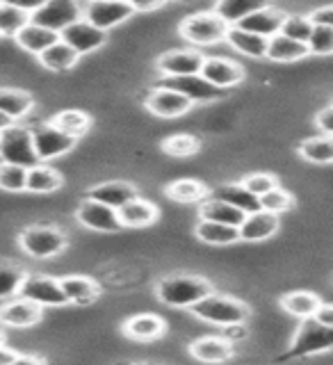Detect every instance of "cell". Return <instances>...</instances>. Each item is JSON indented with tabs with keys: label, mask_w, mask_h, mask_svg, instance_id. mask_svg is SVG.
Returning <instances> with one entry per match:
<instances>
[{
	"label": "cell",
	"mask_w": 333,
	"mask_h": 365,
	"mask_svg": "<svg viewBox=\"0 0 333 365\" xmlns=\"http://www.w3.org/2000/svg\"><path fill=\"white\" fill-rule=\"evenodd\" d=\"M163 87H169L183 94L192 103H210V101H220L224 96V89L210 85L201 73H188V76H165Z\"/></svg>",
	"instance_id": "cell-9"
},
{
	"label": "cell",
	"mask_w": 333,
	"mask_h": 365,
	"mask_svg": "<svg viewBox=\"0 0 333 365\" xmlns=\"http://www.w3.org/2000/svg\"><path fill=\"white\" fill-rule=\"evenodd\" d=\"M194 103L188 101L178 91L163 87L160 85L158 89L151 91V96L146 98V108L151 110L155 117H163V119H174V117H183L192 110Z\"/></svg>",
	"instance_id": "cell-15"
},
{
	"label": "cell",
	"mask_w": 333,
	"mask_h": 365,
	"mask_svg": "<svg viewBox=\"0 0 333 365\" xmlns=\"http://www.w3.org/2000/svg\"><path fill=\"white\" fill-rule=\"evenodd\" d=\"M14 37H16V41H19V46H21L23 51H28L32 55H39L41 51L48 48L51 43H55L57 39H60V34L48 30V28H41V26H37V23H32V21H28L26 26H23L14 34Z\"/></svg>",
	"instance_id": "cell-24"
},
{
	"label": "cell",
	"mask_w": 333,
	"mask_h": 365,
	"mask_svg": "<svg viewBox=\"0 0 333 365\" xmlns=\"http://www.w3.org/2000/svg\"><path fill=\"white\" fill-rule=\"evenodd\" d=\"M285 14L274 7H260L256 11H251L249 16H245L242 21H237L235 26L242 28V30H249V32H256L260 37H272V34H277L281 30V23H283Z\"/></svg>",
	"instance_id": "cell-21"
},
{
	"label": "cell",
	"mask_w": 333,
	"mask_h": 365,
	"mask_svg": "<svg viewBox=\"0 0 333 365\" xmlns=\"http://www.w3.org/2000/svg\"><path fill=\"white\" fill-rule=\"evenodd\" d=\"M265 5H267V0H220L215 14L222 21H226L228 26H235L237 21H242L251 11H256Z\"/></svg>",
	"instance_id": "cell-35"
},
{
	"label": "cell",
	"mask_w": 333,
	"mask_h": 365,
	"mask_svg": "<svg viewBox=\"0 0 333 365\" xmlns=\"http://www.w3.org/2000/svg\"><path fill=\"white\" fill-rule=\"evenodd\" d=\"M41 317L43 306L26 299V297H19V299H11L0 306V322L14 329H32L41 322Z\"/></svg>",
	"instance_id": "cell-14"
},
{
	"label": "cell",
	"mask_w": 333,
	"mask_h": 365,
	"mask_svg": "<svg viewBox=\"0 0 333 365\" xmlns=\"http://www.w3.org/2000/svg\"><path fill=\"white\" fill-rule=\"evenodd\" d=\"M11 123H14V121H11V119L7 117V114H3V112H0V130H5L7 125H11Z\"/></svg>",
	"instance_id": "cell-53"
},
{
	"label": "cell",
	"mask_w": 333,
	"mask_h": 365,
	"mask_svg": "<svg viewBox=\"0 0 333 365\" xmlns=\"http://www.w3.org/2000/svg\"><path fill=\"white\" fill-rule=\"evenodd\" d=\"M165 151L174 158H188L199 151V140L192 135H174L165 140Z\"/></svg>",
	"instance_id": "cell-45"
},
{
	"label": "cell",
	"mask_w": 333,
	"mask_h": 365,
	"mask_svg": "<svg viewBox=\"0 0 333 365\" xmlns=\"http://www.w3.org/2000/svg\"><path fill=\"white\" fill-rule=\"evenodd\" d=\"M83 11L85 0H46L37 11H32L30 21L60 34L73 21L83 19Z\"/></svg>",
	"instance_id": "cell-5"
},
{
	"label": "cell",
	"mask_w": 333,
	"mask_h": 365,
	"mask_svg": "<svg viewBox=\"0 0 333 365\" xmlns=\"http://www.w3.org/2000/svg\"><path fill=\"white\" fill-rule=\"evenodd\" d=\"M85 3H91V0H85Z\"/></svg>",
	"instance_id": "cell-55"
},
{
	"label": "cell",
	"mask_w": 333,
	"mask_h": 365,
	"mask_svg": "<svg viewBox=\"0 0 333 365\" xmlns=\"http://www.w3.org/2000/svg\"><path fill=\"white\" fill-rule=\"evenodd\" d=\"M228 28H231V26L217 16L215 11H203V14H194V16L183 21L180 34L190 43L212 46V43H220V41L226 39Z\"/></svg>",
	"instance_id": "cell-7"
},
{
	"label": "cell",
	"mask_w": 333,
	"mask_h": 365,
	"mask_svg": "<svg viewBox=\"0 0 333 365\" xmlns=\"http://www.w3.org/2000/svg\"><path fill=\"white\" fill-rule=\"evenodd\" d=\"M137 197V187L133 182H125V180H108V182H101V185L91 187L87 199H94L110 205V208H121L123 203H128L130 199Z\"/></svg>",
	"instance_id": "cell-20"
},
{
	"label": "cell",
	"mask_w": 333,
	"mask_h": 365,
	"mask_svg": "<svg viewBox=\"0 0 333 365\" xmlns=\"http://www.w3.org/2000/svg\"><path fill=\"white\" fill-rule=\"evenodd\" d=\"M78 53L71 48V46H66L62 39H57L55 43H51L48 48L39 53V62L43 68H48L53 73H64V71H71L78 62Z\"/></svg>",
	"instance_id": "cell-26"
},
{
	"label": "cell",
	"mask_w": 333,
	"mask_h": 365,
	"mask_svg": "<svg viewBox=\"0 0 333 365\" xmlns=\"http://www.w3.org/2000/svg\"><path fill=\"white\" fill-rule=\"evenodd\" d=\"M333 345V327L319 324L317 319L304 317L299 329L292 338V345L285 354V359H306V356H315V354L329 351Z\"/></svg>",
	"instance_id": "cell-3"
},
{
	"label": "cell",
	"mask_w": 333,
	"mask_h": 365,
	"mask_svg": "<svg viewBox=\"0 0 333 365\" xmlns=\"http://www.w3.org/2000/svg\"><path fill=\"white\" fill-rule=\"evenodd\" d=\"M0 342H5V336L3 334H0Z\"/></svg>",
	"instance_id": "cell-54"
},
{
	"label": "cell",
	"mask_w": 333,
	"mask_h": 365,
	"mask_svg": "<svg viewBox=\"0 0 333 365\" xmlns=\"http://www.w3.org/2000/svg\"><path fill=\"white\" fill-rule=\"evenodd\" d=\"M212 292L210 281L192 274H176V277H165L158 283L160 302L174 308H192L205 294Z\"/></svg>",
	"instance_id": "cell-1"
},
{
	"label": "cell",
	"mask_w": 333,
	"mask_h": 365,
	"mask_svg": "<svg viewBox=\"0 0 333 365\" xmlns=\"http://www.w3.org/2000/svg\"><path fill=\"white\" fill-rule=\"evenodd\" d=\"M201 220L220 222V224H228V226H240L245 220V212L222 199L210 197L208 201L201 203Z\"/></svg>",
	"instance_id": "cell-31"
},
{
	"label": "cell",
	"mask_w": 333,
	"mask_h": 365,
	"mask_svg": "<svg viewBox=\"0 0 333 365\" xmlns=\"http://www.w3.org/2000/svg\"><path fill=\"white\" fill-rule=\"evenodd\" d=\"M133 14L135 11L125 0H91V3H85L83 19H87L98 30L108 32L110 28L128 21Z\"/></svg>",
	"instance_id": "cell-10"
},
{
	"label": "cell",
	"mask_w": 333,
	"mask_h": 365,
	"mask_svg": "<svg viewBox=\"0 0 333 365\" xmlns=\"http://www.w3.org/2000/svg\"><path fill=\"white\" fill-rule=\"evenodd\" d=\"M62 187V176L57 174L55 169L43 167L41 163L28 169V178H26V190L34 194H51L55 190Z\"/></svg>",
	"instance_id": "cell-33"
},
{
	"label": "cell",
	"mask_w": 333,
	"mask_h": 365,
	"mask_svg": "<svg viewBox=\"0 0 333 365\" xmlns=\"http://www.w3.org/2000/svg\"><path fill=\"white\" fill-rule=\"evenodd\" d=\"M226 41L231 43L237 53L249 55V57H265V51H267V37H260V34L242 30L237 26L228 28Z\"/></svg>",
	"instance_id": "cell-29"
},
{
	"label": "cell",
	"mask_w": 333,
	"mask_h": 365,
	"mask_svg": "<svg viewBox=\"0 0 333 365\" xmlns=\"http://www.w3.org/2000/svg\"><path fill=\"white\" fill-rule=\"evenodd\" d=\"M123 331H125V336L133 340L151 342L165 334V319L153 313H142V315L130 317L128 322L123 324Z\"/></svg>",
	"instance_id": "cell-25"
},
{
	"label": "cell",
	"mask_w": 333,
	"mask_h": 365,
	"mask_svg": "<svg viewBox=\"0 0 333 365\" xmlns=\"http://www.w3.org/2000/svg\"><path fill=\"white\" fill-rule=\"evenodd\" d=\"M117 217L121 222V228H144V226H151L158 220L160 210L151 201L135 197L128 203H123L121 208H117Z\"/></svg>",
	"instance_id": "cell-19"
},
{
	"label": "cell",
	"mask_w": 333,
	"mask_h": 365,
	"mask_svg": "<svg viewBox=\"0 0 333 365\" xmlns=\"http://www.w3.org/2000/svg\"><path fill=\"white\" fill-rule=\"evenodd\" d=\"M205 57L194 51V48H180V51H169L158 57V68L165 76H188V73H199L201 64Z\"/></svg>",
	"instance_id": "cell-18"
},
{
	"label": "cell",
	"mask_w": 333,
	"mask_h": 365,
	"mask_svg": "<svg viewBox=\"0 0 333 365\" xmlns=\"http://www.w3.org/2000/svg\"><path fill=\"white\" fill-rule=\"evenodd\" d=\"M23 279H26V269L11 265V262H0V299L19 294Z\"/></svg>",
	"instance_id": "cell-39"
},
{
	"label": "cell",
	"mask_w": 333,
	"mask_h": 365,
	"mask_svg": "<svg viewBox=\"0 0 333 365\" xmlns=\"http://www.w3.org/2000/svg\"><path fill=\"white\" fill-rule=\"evenodd\" d=\"M34 108V98L21 89H0V112L7 114L11 121L23 119Z\"/></svg>",
	"instance_id": "cell-32"
},
{
	"label": "cell",
	"mask_w": 333,
	"mask_h": 365,
	"mask_svg": "<svg viewBox=\"0 0 333 365\" xmlns=\"http://www.w3.org/2000/svg\"><path fill=\"white\" fill-rule=\"evenodd\" d=\"M258 203H260V208L262 210H267V212H274V215H281L285 210H290L292 208V197L285 190H281L279 185L277 187H272L270 192L265 194H260L258 197Z\"/></svg>",
	"instance_id": "cell-43"
},
{
	"label": "cell",
	"mask_w": 333,
	"mask_h": 365,
	"mask_svg": "<svg viewBox=\"0 0 333 365\" xmlns=\"http://www.w3.org/2000/svg\"><path fill=\"white\" fill-rule=\"evenodd\" d=\"M306 48L311 55H331L333 53V28L331 26H313L306 39Z\"/></svg>",
	"instance_id": "cell-42"
},
{
	"label": "cell",
	"mask_w": 333,
	"mask_h": 365,
	"mask_svg": "<svg viewBox=\"0 0 333 365\" xmlns=\"http://www.w3.org/2000/svg\"><path fill=\"white\" fill-rule=\"evenodd\" d=\"M30 133H32V146H34V153L39 158V163L68 153L78 142L76 137L66 135L64 130L57 128L53 121L32 125Z\"/></svg>",
	"instance_id": "cell-8"
},
{
	"label": "cell",
	"mask_w": 333,
	"mask_h": 365,
	"mask_svg": "<svg viewBox=\"0 0 333 365\" xmlns=\"http://www.w3.org/2000/svg\"><path fill=\"white\" fill-rule=\"evenodd\" d=\"M0 3H7L21 11H26V14H32V11H37L46 0H0Z\"/></svg>",
	"instance_id": "cell-49"
},
{
	"label": "cell",
	"mask_w": 333,
	"mask_h": 365,
	"mask_svg": "<svg viewBox=\"0 0 333 365\" xmlns=\"http://www.w3.org/2000/svg\"><path fill=\"white\" fill-rule=\"evenodd\" d=\"M60 39L66 46H71L78 55H87L101 48V46L108 41V34L98 30L96 26H91L87 19H78L60 32Z\"/></svg>",
	"instance_id": "cell-12"
},
{
	"label": "cell",
	"mask_w": 333,
	"mask_h": 365,
	"mask_svg": "<svg viewBox=\"0 0 333 365\" xmlns=\"http://www.w3.org/2000/svg\"><path fill=\"white\" fill-rule=\"evenodd\" d=\"M279 231V215L267 212V210H254L247 212L242 224L237 226L240 240H247V242H260V240H267Z\"/></svg>",
	"instance_id": "cell-17"
},
{
	"label": "cell",
	"mask_w": 333,
	"mask_h": 365,
	"mask_svg": "<svg viewBox=\"0 0 333 365\" xmlns=\"http://www.w3.org/2000/svg\"><path fill=\"white\" fill-rule=\"evenodd\" d=\"M16 359H19V354L11 347H7L5 342H0V365H14Z\"/></svg>",
	"instance_id": "cell-52"
},
{
	"label": "cell",
	"mask_w": 333,
	"mask_h": 365,
	"mask_svg": "<svg viewBox=\"0 0 333 365\" xmlns=\"http://www.w3.org/2000/svg\"><path fill=\"white\" fill-rule=\"evenodd\" d=\"M199 73L208 80L210 85L220 89H228L242 83L245 68L231 60H224V57H208V60H203Z\"/></svg>",
	"instance_id": "cell-16"
},
{
	"label": "cell",
	"mask_w": 333,
	"mask_h": 365,
	"mask_svg": "<svg viewBox=\"0 0 333 365\" xmlns=\"http://www.w3.org/2000/svg\"><path fill=\"white\" fill-rule=\"evenodd\" d=\"M313 317L317 319L319 324H327V327H333V306L327 304V302H319Z\"/></svg>",
	"instance_id": "cell-48"
},
{
	"label": "cell",
	"mask_w": 333,
	"mask_h": 365,
	"mask_svg": "<svg viewBox=\"0 0 333 365\" xmlns=\"http://www.w3.org/2000/svg\"><path fill=\"white\" fill-rule=\"evenodd\" d=\"M21 249L30 258H53L66 249V235L53 226H30L21 233Z\"/></svg>",
	"instance_id": "cell-6"
},
{
	"label": "cell",
	"mask_w": 333,
	"mask_h": 365,
	"mask_svg": "<svg viewBox=\"0 0 333 365\" xmlns=\"http://www.w3.org/2000/svg\"><path fill=\"white\" fill-rule=\"evenodd\" d=\"M212 199H222L226 203H231L235 205V208H240L245 215L247 212H254L260 208V203H258V197H254L242 182H226V185H220V187H215L212 194H210Z\"/></svg>",
	"instance_id": "cell-28"
},
{
	"label": "cell",
	"mask_w": 333,
	"mask_h": 365,
	"mask_svg": "<svg viewBox=\"0 0 333 365\" xmlns=\"http://www.w3.org/2000/svg\"><path fill=\"white\" fill-rule=\"evenodd\" d=\"M28 169L21 165L0 163V190L5 192H23L26 190Z\"/></svg>",
	"instance_id": "cell-41"
},
{
	"label": "cell",
	"mask_w": 333,
	"mask_h": 365,
	"mask_svg": "<svg viewBox=\"0 0 333 365\" xmlns=\"http://www.w3.org/2000/svg\"><path fill=\"white\" fill-rule=\"evenodd\" d=\"M313 30V23L308 21V16H297V14H290L285 16L283 23H281V34H285V37L290 39H297V41H304L308 39V34H311Z\"/></svg>",
	"instance_id": "cell-44"
},
{
	"label": "cell",
	"mask_w": 333,
	"mask_h": 365,
	"mask_svg": "<svg viewBox=\"0 0 333 365\" xmlns=\"http://www.w3.org/2000/svg\"><path fill=\"white\" fill-rule=\"evenodd\" d=\"M242 185L254 194V197H260V194H265L272 187H277V178L270 176V174H251L242 180Z\"/></svg>",
	"instance_id": "cell-46"
},
{
	"label": "cell",
	"mask_w": 333,
	"mask_h": 365,
	"mask_svg": "<svg viewBox=\"0 0 333 365\" xmlns=\"http://www.w3.org/2000/svg\"><path fill=\"white\" fill-rule=\"evenodd\" d=\"M197 237L205 245H217V247H226L233 245L240 240L237 226H228L220 222H210V220H201L197 224Z\"/></svg>",
	"instance_id": "cell-30"
},
{
	"label": "cell",
	"mask_w": 333,
	"mask_h": 365,
	"mask_svg": "<svg viewBox=\"0 0 333 365\" xmlns=\"http://www.w3.org/2000/svg\"><path fill=\"white\" fill-rule=\"evenodd\" d=\"M78 222L91 228V231H98V233H119L121 231V222L117 217V210L101 201H94V199H85L78 205Z\"/></svg>",
	"instance_id": "cell-13"
},
{
	"label": "cell",
	"mask_w": 333,
	"mask_h": 365,
	"mask_svg": "<svg viewBox=\"0 0 333 365\" xmlns=\"http://www.w3.org/2000/svg\"><path fill=\"white\" fill-rule=\"evenodd\" d=\"M308 21H311L313 26H331V28H333V7H331V5L317 7L315 11H311V16H308Z\"/></svg>",
	"instance_id": "cell-47"
},
{
	"label": "cell",
	"mask_w": 333,
	"mask_h": 365,
	"mask_svg": "<svg viewBox=\"0 0 333 365\" xmlns=\"http://www.w3.org/2000/svg\"><path fill=\"white\" fill-rule=\"evenodd\" d=\"M331 117H333V110H331V108H324V110L319 112L317 117H315V123L319 125V128H322V133H324V135H331V133H333Z\"/></svg>",
	"instance_id": "cell-51"
},
{
	"label": "cell",
	"mask_w": 333,
	"mask_h": 365,
	"mask_svg": "<svg viewBox=\"0 0 333 365\" xmlns=\"http://www.w3.org/2000/svg\"><path fill=\"white\" fill-rule=\"evenodd\" d=\"M319 302H322V299H319V297L313 294V292L294 290V292H288V294L281 297V308L288 315L304 319V317H311L315 313V308H317Z\"/></svg>",
	"instance_id": "cell-34"
},
{
	"label": "cell",
	"mask_w": 333,
	"mask_h": 365,
	"mask_svg": "<svg viewBox=\"0 0 333 365\" xmlns=\"http://www.w3.org/2000/svg\"><path fill=\"white\" fill-rule=\"evenodd\" d=\"M308 55V48L304 41H297V39H290L285 37V34L277 32L267 37V51H265V57L272 62H297L302 60V57Z\"/></svg>",
	"instance_id": "cell-22"
},
{
	"label": "cell",
	"mask_w": 333,
	"mask_h": 365,
	"mask_svg": "<svg viewBox=\"0 0 333 365\" xmlns=\"http://www.w3.org/2000/svg\"><path fill=\"white\" fill-rule=\"evenodd\" d=\"M299 153L306 163H315V165H329L333 160V140L331 135H319L311 137L299 144Z\"/></svg>",
	"instance_id": "cell-36"
},
{
	"label": "cell",
	"mask_w": 333,
	"mask_h": 365,
	"mask_svg": "<svg viewBox=\"0 0 333 365\" xmlns=\"http://www.w3.org/2000/svg\"><path fill=\"white\" fill-rule=\"evenodd\" d=\"M190 354L201 363H224L233 356V345L228 338H199L190 345Z\"/></svg>",
	"instance_id": "cell-23"
},
{
	"label": "cell",
	"mask_w": 333,
	"mask_h": 365,
	"mask_svg": "<svg viewBox=\"0 0 333 365\" xmlns=\"http://www.w3.org/2000/svg\"><path fill=\"white\" fill-rule=\"evenodd\" d=\"M192 313L205 319V322L228 327V324H245L249 317V308L247 304L233 299V297L210 292L192 306Z\"/></svg>",
	"instance_id": "cell-2"
},
{
	"label": "cell",
	"mask_w": 333,
	"mask_h": 365,
	"mask_svg": "<svg viewBox=\"0 0 333 365\" xmlns=\"http://www.w3.org/2000/svg\"><path fill=\"white\" fill-rule=\"evenodd\" d=\"M133 11H155L165 5V0H125Z\"/></svg>",
	"instance_id": "cell-50"
},
{
	"label": "cell",
	"mask_w": 333,
	"mask_h": 365,
	"mask_svg": "<svg viewBox=\"0 0 333 365\" xmlns=\"http://www.w3.org/2000/svg\"><path fill=\"white\" fill-rule=\"evenodd\" d=\"M60 285H62L66 302L76 304V306L91 304L101 292L98 285L87 277H64V279H60Z\"/></svg>",
	"instance_id": "cell-27"
},
{
	"label": "cell",
	"mask_w": 333,
	"mask_h": 365,
	"mask_svg": "<svg viewBox=\"0 0 333 365\" xmlns=\"http://www.w3.org/2000/svg\"><path fill=\"white\" fill-rule=\"evenodd\" d=\"M19 294L26 299L39 304V306H66V297L62 292V285L57 279L51 277H39V274H26Z\"/></svg>",
	"instance_id": "cell-11"
},
{
	"label": "cell",
	"mask_w": 333,
	"mask_h": 365,
	"mask_svg": "<svg viewBox=\"0 0 333 365\" xmlns=\"http://www.w3.org/2000/svg\"><path fill=\"white\" fill-rule=\"evenodd\" d=\"M167 194H169V199H174L178 203H194V201L205 199V187H203V182L194 178H180L171 182L167 187Z\"/></svg>",
	"instance_id": "cell-37"
},
{
	"label": "cell",
	"mask_w": 333,
	"mask_h": 365,
	"mask_svg": "<svg viewBox=\"0 0 333 365\" xmlns=\"http://www.w3.org/2000/svg\"><path fill=\"white\" fill-rule=\"evenodd\" d=\"M53 123L57 125L60 130H64L66 135L71 137H83L89 128V117L83 112V110H64L60 112L57 117L53 119Z\"/></svg>",
	"instance_id": "cell-38"
},
{
	"label": "cell",
	"mask_w": 333,
	"mask_h": 365,
	"mask_svg": "<svg viewBox=\"0 0 333 365\" xmlns=\"http://www.w3.org/2000/svg\"><path fill=\"white\" fill-rule=\"evenodd\" d=\"M0 163L21 165V167H34L39 165V158L32 146V133L26 125H19L16 121L0 130Z\"/></svg>",
	"instance_id": "cell-4"
},
{
	"label": "cell",
	"mask_w": 333,
	"mask_h": 365,
	"mask_svg": "<svg viewBox=\"0 0 333 365\" xmlns=\"http://www.w3.org/2000/svg\"><path fill=\"white\" fill-rule=\"evenodd\" d=\"M28 21H30V14H26V11H21L7 3H0V34L14 37Z\"/></svg>",
	"instance_id": "cell-40"
}]
</instances>
